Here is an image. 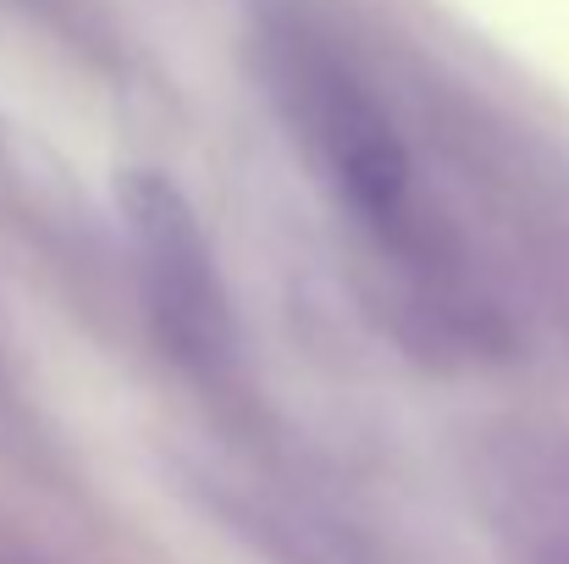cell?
Wrapping results in <instances>:
<instances>
[{"instance_id":"cell-1","label":"cell","mask_w":569,"mask_h":564,"mask_svg":"<svg viewBox=\"0 0 569 564\" xmlns=\"http://www.w3.org/2000/svg\"><path fill=\"white\" fill-rule=\"evenodd\" d=\"M117 199H122L161 333L183 355L227 349V299H221L216 260H210V244H204V227L193 216L189 194L150 167H133L117 184Z\"/></svg>"},{"instance_id":"cell-2","label":"cell","mask_w":569,"mask_h":564,"mask_svg":"<svg viewBox=\"0 0 569 564\" xmlns=\"http://www.w3.org/2000/svg\"><path fill=\"white\" fill-rule=\"evenodd\" d=\"M305 117H310L321 161L338 178L343 199L377 227L398 221L403 194H409V156H403V145H398V133L381 117L377 100L343 72H310L305 78Z\"/></svg>"}]
</instances>
